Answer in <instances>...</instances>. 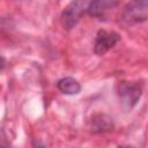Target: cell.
Here are the masks:
<instances>
[{
    "instance_id": "cell-6",
    "label": "cell",
    "mask_w": 148,
    "mask_h": 148,
    "mask_svg": "<svg viewBox=\"0 0 148 148\" xmlns=\"http://www.w3.org/2000/svg\"><path fill=\"white\" fill-rule=\"evenodd\" d=\"M90 128H91L92 133L112 131V128H113L112 119L105 114H96L90 120Z\"/></svg>"
},
{
    "instance_id": "cell-8",
    "label": "cell",
    "mask_w": 148,
    "mask_h": 148,
    "mask_svg": "<svg viewBox=\"0 0 148 148\" xmlns=\"http://www.w3.org/2000/svg\"><path fill=\"white\" fill-rule=\"evenodd\" d=\"M9 146V142L7 140V136L2 130H0V147H7Z\"/></svg>"
},
{
    "instance_id": "cell-5",
    "label": "cell",
    "mask_w": 148,
    "mask_h": 148,
    "mask_svg": "<svg viewBox=\"0 0 148 148\" xmlns=\"http://www.w3.org/2000/svg\"><path fill=\"white\" fill-rule=\"evenodd\" d=\"M118 2L119 0H90L87 7V13L90 17L103 18L109 10L118 5Z\"/></svg>"
},
{
    "instance_id": "cell-3",
    "label": "cell",
    "mask_w": 148,
    "mask_h": 148,
    "mask_svg": "<svg viewBox=\"0 0 148 148\" xmlns=\"http://www.w3.org/2000/svg\"><path fill=\"white\" fill-rule=\"evenodd\" d=\"M117 92L124 106H126L127 109H132L139 102L142 95V88L136 82L121 81L118 83Z\"/></svg>"
},
{
    "instance_id": "cell-4",
    "label": "cell",
    "mask_w": 148,
    "mask_h": 148,
    "mask_svg": "<svg viewBox=\"0 0 148 148\" xmlns=\"http://www.w3.org/2000/svg\"><path fill=\"white\" fill-rule=\"evenodd\" d=\"M120 40V35L116 31H106V30H98L95 37L94 43V52L97 56L105 54L110 49H112L118 42Z\"/></svg>"
},
{
    "instance_id": "cell-2",
    "label": "cell",
    "mask_w": 148,
    "mask_h": 148,
    "mask_svg": "<svg viewBox=\"0 0 148 148\" xmlns=\"http://www.w3.org/2000/svg\"><path fill=\"white\" fill-rule=\"evenodd\" d=\"M121 18L130 25L146 22L148 18V1L132 0L124 7Z\"/></svg>"
},
{
    "instance_id": "cell-7",
    "label": "cell",
    "mask_w": 148,
    "mask_h": 148,
    "mask_svg": "<svg viewBox=\"0 0 148 148\" xmlns=\"http://www.w3.org/2000/svg\"><path fill=\"white\" fill-rule=\"evenodd\" d=\"M57 88L65 95H77L81 91V84L79 83V81L71 76L60 79L57 82Z\"/></svg>"
},
{
    "instance_id": "cell-1",
    "label": "cell",
    "mask_w": 148,
    "mask_h": 148,
    "mask_svg": "<svg viewBox=\"0 0 148 148\" xmlns=\"http://www.w3.org/2000/svg\"><path fill=\"white\" fill-rule=\"evenodd\" d=\"M90 0H72L60 15V23L65 30H72L87 10Z\"/></svg>"
},
{
    "instance_id": "cell-9",
    "label": "cell",
    "mask_w": 148,
    "mask_h": 148,
    "mask_svg": "<svg viewBox=\"0 0 148 148\" xmlns=\"http://www.w3.org/2000/svg\"><path fill=\"white\" fill-rule=\"evenodd\" d=\"M5 65H6V60H5V58H3V57H1V56H0V72L5 68Z\"/></svg>"
}]
</instances>
